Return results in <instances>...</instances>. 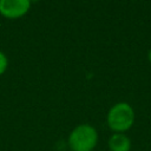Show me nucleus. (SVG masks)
Listing matches in <instances>:
<instances>
[{
    "mask_svg": "<svg viewBox=\"0 0 151 151\" xmlns=\"http://www.w3.org/2000/svg\"><path fill=\"white\" fill-rule=\"evenodd\" d=\"M99 134L91 124H79L72 129L67 138L70 151H93L98 145Z\"/></svg>",
    "mask_w": 151,
    "mask_h": 151,
    "instance_id": "obj_1",
    "label": "nucleus"
},
{
    "mask_svg": "<svg viewBox=\"0 0 151 151\" xmlns=\"http://www.w3.org/2000/svg\"><path fill=\"white\" fill-rule=\"evenodd\" d=\"M134 123V111L129 103L119 101L111 106L106 116V124L113 133H125Z\"/></svg>",
    "mask_w": 151,
    "mask_h": 151,
    "instance_id": "obj_2",
    "label": "nucleus"
},
{
    "mask_svg": "<svg viewBox=\"0 0 151 151\" xmlns=\"http://www.w3.org/2000/svg\"><path fill=\"white\" fill-rule=\"evenodd\" d=\"M31 4V0H0V14L7 19H18L28 12Z\"/></svg>",
    "mask_w": 151,
    "mask_h": 151,
    "instance_id": "obj_3",
    "label": "nucleus"
},
{
    "mask_svg": "<svg viewBox=\"0 0 151 151\" xmlns=\"http://www.w3.org/2000/svg\"><path fill=\"white\" fill-rule=\"evenodd\" d=\"M110 151H131V139L125 133H112L107 140Z\"/></svg>",
    "mask_w": 151,
    "mask_h": 151,
    "instance_id": "obj_4",
    "label": "nucleus"
},
{
    "mask_svg": "<svg viewBox=\"0 0 151 151\" xmlns=\"http://www.w3.org/2000/svg\"><path fill=\"white\" fill-rule=\"evenodd\" d=\"M7 66H8L7 57L5 55V53L0 52V76H1L2 73H5V71L7 70Z\"/></svg>",
    "mask_w": 151,
    "mask_h": 151,
    "instance_id": "obj_5",
    "label": "nucleus"
},
{
    "mask_svg": "<svg viewBox=\"0 0 151 151\" xmlns=\"http://www.w3.org/2000/svg\"><path fill=\"white\" fill-rule=\"evenodd\" d=\"M147 58H149V61L151 63V48H150V51H149V53H147Z\"/></svg>",
    "mask_w": 151,
    "mask_h": 151,
    "instance_id": "obj_6",
    "label": "nucleus"
}]
</instances>
